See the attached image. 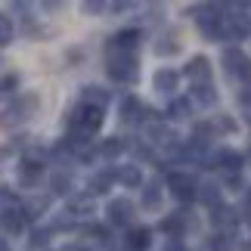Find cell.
<instances>
[{
	"label": "cell",
	"mask_w": 251,
	"mask_h": 251,
	"mask_svg": "<svg viewBox=\"0 0 251 251\" xmlns=\"http://www.w3.org/2000/svg\"><path fill=\"white\" fill-rule=\"evenodd\" d=\"M109 78L118 84H137L140 78V59L133 53H118L109 56Z\"/></svg>",
	"instance_id": "6da1fadb"
},
{
	"label": "cell",
	"mask_w": 251,
	"mask_h": 251,
	"mask_svg": "<svg viewBox=\"0 0 251 251\" xmlns=\"http://www.w3.org/2000/svg\"><path fill=\"white\" fill-rule=\"evenodd\" d=\"M37 105H41V100H37L34 93L19 96V100L9 105V109L0 112V127H9V124H22L25 118H31V115L37 112Z\"/></svg>",
	"instance_id": "7a4b0ae2"
},
{
	"label": "cell",
	"mask_w": 251,
	"mask_h": 251,
	"mask_svg": "<svg viewBox=\"0 0 251 251\" xmlns=\"http://www.w3.org/2000/svg\"><path fill=\"white\" fill-rule=\"evenodd\" d=\"M224 69L233 81H242V84H251V59L239 50V47H229L224 50Z\"/></svg>",
	"instance_id": "3957f363"
},
{
	"label": "cell",
	"mask_w": 251,
	"mask_h": 251,
	"mask_svg": "<svg viewBox=\"0 0 251 251\" xmlns=\"http://www.w3.org/2000/svg\"><path fill=\"white\" fill-rule=\"evenodd\" d=\"M168 189L174 192V199H180V201H192V199H196V180H192L189 174L171 171L168 174Z\"/></svg>",
	"instance_id": "277c9868"
},
{
	"label": "cell",
	"mask_w": 251,
	"mask_h": 251,
	"mask_svg": "<svg viewBox=\"0 0 251 251\" xmlns=\"http://www.w3.org/2000/svg\"><path fill=\"white\" fill-rule=\"evenodd\" d=\"M140 41H143V31L140 28H124V31H118L112 37V47L118 53H133L140 47Z\"/></svg>",
	"instance_id": "5b68a950"
},
{
	"label": "cell",
	"mask_w": 251,
	"mask_h": 251,
	"mask_svg": "<svg viewBox=\"0 0 251 251\" xmlns=\"http://www.w3.org/2000/svg\"><path fill=\"white\" fill-rule=\"evenodd\" d=\"M130 217H133V201L130 199H112L109 201V220L115 226L130 224Z\"/></svg>",
	"instance_id": "8992f818"
},
{
	"label": "cell",
	"mask_w": 251,
	"mask_h": 251,
	"mask_svg": "<svg viewBox=\"0 0 251 251\" xmlns=\"http://www.w3.org/2000/svg\"><path fill=\"white\" fill-rule=\"evenodd\" d=\"M186 78L196 81V84H208V78H211V62L205 59V56H192L189 65H186Z\"/></svg>",
	"instance_id": "52a82bcc"
},
{
	"label": "cell",
	"mask_w": 251,
	"mask_h": 251,
	"mask_svg": "<svg viewBox=\"0 0 251 251\" xmlns=\"http://www.w3.org/2000/svg\"><path fill=\"white\" fill-rule=\"evenodd\" d=\"M0 229L9 236H19L25 229V217H22V211L19 208H6L3 214H0Z\"/></svg>",
	"instance_id": "ba28073f"
},
{
	"label": "cell",
	"mask_w": 251,
	"mask_h": 251,
	"mask_svg": "<svg viewBox=\"0 0 251 251\" xmlns=\"http://www.w3.org/2000/svg\"><path fill=\"white\" fill-rule=\"evenodd\" d=\"M41 174H44L41 161L25 158L22 165H19V183H22V186H34V183H41Z\"/></svg>",
	"instance_id": "9c48e42d"
},
{
	"label": "cell",
	"mask_w": 251,
	"mask_h": 251,
	"mask_svg": "<svg viewBox=\"0 0 251 251\" xmlns=\"http://www.w3.org/2000/svg\"><path fill=\"white\" fill-rule=\"evenodd\" d=\"M251 34V19L248 16H226V37H233V41H242V37Z\"/></svg>",
	"instance_id": "30bf717a"
},
{
	"label": "cell",
	"mask_w": 251,
	"mask_h": 251,
	"mask_svg": "<svg viewBox=\"0 0 251 251\" xmlns=\"http://www.w3.org/2000/svg\"><path fill=\"white\" fill-rule=\"evenodd\" d=\"M146 133H149V143H158V146H174V140H177V133L161 121H152L146 127Z\"/></svg>",
	"instance_id": "8fae6325"
},
{
	"label": "cell",
	"mask_w": 251,
	"mask_h": 251,
	"mask_svg": "<svg viewBox=\"0 0 251 251\" xmlns=\"http://www.w3.org/2000/svg\"><path fill=\"white\" fill-rule=\"evenodd\" d=\"M149 242H152L149 226H133L130 233H127V248H130V251H146Z\"/></svg>",
	"instance_id": "7c38bea8"
},
{
	"label": "cell",
	"mask_w": 251,
	"mask_h": 251,
	"mask_svg": "<svg viewBox=\"0 0 251 251\" xmlns=\"http://www.w3.org/2000/svg\"><path fill=\"white\" fill-rule=\"evenodd\" d=\"M177 84H180V75L174 72V69L155 72V90L158 93H174V90H177Z\"/></svg>",
	"instance_id": "4fadbf2b"
},
{
	"label": "cell",
	"mask_w": 251,
	"mask_h": 251,
	"mask_svg": "<svg viewBox=\"0 0 251 251\" xmlns=\"http://www.w3.org/2000/svg\"><path fill=\"white\" fill-rule=\"evenodd\" d=\"M161 229L171 236V239H183V229H186V214H171L161 220Z\"/></svg>",
	"instance_id": "5bb4252c"
},
{
	"label": "cell",
	"mask_w": 251,
	"mask_h": 251,
	"mask_svg": "<svg viewBox=\"0 0 251 251\" xmlns=\"http://www.w3.org/2000/svg\"><path fill=\"white\" fill-rule=\"evenodd\" d=\"M196 196L205 201L211 211L220 208V186H217V183H205V186H199V189H196Z\"/></svg>",
	"instance_id": "9a60e30c"
},
{
	"label": "cell",
	"mask_w": 251,
	"mask_h": 251,
	"mask_svg": "<svg viewBox=\"0 0 251 251\" xmlns=\"http://www.w3.org/2000/svg\"><path fill=\"white\" fill-rule=\"evenodd\" d=\"M109 102V93L102 87H84V105H93V109H105Z\"/></svg>",
	"instance_id": "2e32d148"
},
{
	"label": "cell",
	"mask_w": 251,
	"mask_h": 251,
	"mask_svg": "<svg viewBox=\"0 0 251 251\" xmlns=\"http://www.w3.org/2000/svg\"><path fill=\"white\" fill-rule=\"evenodd\" d=\"M211 220H214L217 226H236V224H239V214H236V208H226V205H220V208H214V214H211Z\"/></svg>",
	"instance_id": "e0dca14e"
},
{
	"label": "cell",
	"mask_w": 251,
	"mask_h": 251,
	"mask_svg": "<svg viewBox=\"0 0 251 251\" xmlns=\"http://www.w3.org/2000/svg\"><path fill=\"white\" fill-rule=\"evenodd\" d=\"M192 100L201 102V105H214L217 102V90L211 84H196L192 87Z\"/></svg>",
	"instance_id": "ac0fdd59"
},
{
	"label": "cell",
	"mask_w": 251,
	"mask_h": 251,
	"mask_svg": "<svg viewBox=\"0 0 251 251\" xmlns=\"http://www.w3.org/2000/svg\"><path fill=\"white\" fill-rule=\"evenodd\" d=\"M208 248H211V251H233V248H236L233 233H229V229H224V233H214V236H211V242H208Z\"/></svg>",
	"instance_id": "d6986e66"
},
{
	"label": "cell",
	"mask_w": 251,
	"mask_h": 251,
	"mask_svg": "<svg viewBox=\"0 0 251 251\" xmlns=\"http://www.w3.org/2000/svg\"><path fill=\"white\" fill-rule=\"evenodd\" d=\"M50 189L56 192V196H69V192H72V177L65 171H56L50 177Z\"/></svg>",
	"instance_id": "ffe728a7"
},
{
	"label": "cell",
	"mask_w": 251,
	"mask_h": 251,
	"mask_svg": "<svg viewBox=\"0 0 251 251\" xmlns=\"http://www.w3.org/2000/svg\"><path fill=\"white\" fill-rule=\"evenodd\" d=\"M140 112H146V109L140 105V100H124V105H121V118L127 121V124H137V121L143 118Z\"/></svg>",
	"instance_id": "44dd1931"
},
{
	"label": "cell",
	"mask_w": 251,
	"mask_h": 251,
	"mask_svg": "<svg viewBox=\"0 0 251 251\" xmlns=\"http://www.w3.org/2000/svg\"><path fill=\"white\" fill-rule=\"evenodd\" d=\"M124 186H140L143 183V174H140V165H127V168H121L118 174H115Z\"/></svg>",
	"instance_id": "7402d4cb"
},
{
	"label": "cell",
	"mask_w": 251,
	"mask_h": 251,
	"mask_svg": "<svg viewBox=\"0 0 251 251\" xmlns=\"http://www.w3.org/2000/svg\"><path fill=\"white\" fill-rule=\"evenodd\" d=\"M47 208H50V199H31V201H28V205L22 208V217H25V220H28V217L37 220Z\"/></svg>",
	"instance_id": "603a6c76"
},
{
	"label": "cell",
	"mask_w": 251,
	"mask_h": 251,
	"mask_svg": "<svg viewBox=\"0 0 251 251\" xmlns=\"http://www.w3.org/2000/svg\"><path fill=\"white\" fill-rule=\"evenodd\" d=\"M155 53L158 56H174V53H180V41H177V34H168V41H165V37H161V41L155 44Z\"/></svg>",
	"instance_id": "cb8c5ba5"
},
{
	"label": "cell",
	"mask_w": 251,
	"mask_h": 251,
	"mask_svg": "<svg viewBox=\"0 0 251 251\" xmlns=\"http://www.w3.org/2000/svg\"><path fill=\"white\" fill-rule=\"evenodd\" d=\"M158 201H161V189H158V183H149V186L143 189L140 205H143V208H158Z\"/></svg>",
	"instance_id": "d4e9b609"
},
{
	"label": "cell",
	"mask_w": 251,
	"mask_h": 251,
	"mask_svg": "<svg viewBox=\"0 0 251 251\" xmlns=\"http://www.w3.org/2000/svg\"><path fill=\"white\" fill-rule=\"evenodd\" d=\"M124 149H127V146H124V140L112 137V140H105V143H102V158H118Z\"/></svg>",
	"instance_id": "484cf974"
},
{
	"label": "cell",
	"mask_w": 251,
	"mask_h": 251,
	"mask_svg": "<svg viewBox=\"0 0 251 251\" xmlns=\"http://www.w3.org/2000/svg\"><path fill=\"white\" fill-rule=\"evenodd\" d=\"M115 180V171H105V174H96L90 180V192H105L109 189V183Z\"/></svg>",
	"instance_id": "4316f807"
},
{
	"label": "cell",
	"mask_w": 251,
	"mask_h": 251,
	"mask_svg": "<svg viewBox=\"0 0 251 251\" xmlns=\"http://www.w3.org/2000/svg\"><path fill=\"white\" fill-rule=\"evenodd\" d=\"M189 112H192L189 109V100H174L171 109H168V115H171V118H177V121L180 118H189Z\"/></svg>",
	"instance_id": "83f0119b"
},
{
	"label": "cell",
	"mask_w": 251,
	"mask_h": 251,
	"mask_svg": "<svg viewBox=\"0 0 251 251\" xmlns=\"http://www.w3.org/2000/svg\"><path fill=\"white\" fill-rule=\"evenodd\" d=\"M13 41V19L9 16H0V47Z\"/></svg>",
	"instance_id": "f1b7e54d"
},
{
	"label": "cell",
	"mask_w": 251,
	"mask_h": 251,
	"mask_svg": "<svg viewBox=\"0 0 251 251\" xmlns=\"http://www.w3.org/2000/svg\"><path fill=\"white\" fill-rule=\"evenodd\" d=\"M16 87H19V78H16V75H6V78L0 81V93H13Z\"/></svg>",
	"instance_id": "f546056e"
},
{
	"label": "cell",
	"mask_w": 251,
	"mask_h": 251,
	"mask_svg": "<svg viewBox=\"0 0 251 251\" xmlns=\"http://www.w3.org/2000/svg\"><path fill=\"white\" fill-rule=\"evenodd\" d=\"M226 186H229V189H236V192H239V189H245L242 174H229V177H226Z\"/></svg>",
	"instance_id": "4dcf8cb0"
},
{
	"label": "cell",
	"mask_w": 251,
	"mask_h": 251,
	"mask_svg": "<svg viewBox=\"0 0 251 251\" xmlns=\"http://www.w3.org/2000/svg\"><path fill=\"white\" fill-rule=\"evenodd\" d=\"M105 3H100V0H90V3H84V13H102Z\"/></svg>",
	"instance_id": "1f68e13d"
},
{
	"label": "cell",
	"mask_w": 251,
	"mask_h": 251,
	"mask_svg": "<svg viewBox=\"0 0 251 251\" xmlns=\"http://www.w3.org/2000/svg\"><path fill=\"white\" fill-rule=\"evenodd\" d=\"M47 236H50L47 229H37V233L31 236V245H47Z\"/></svg>",
	"instance_id": "d6a6232c"
},
{
	"label": "cell",
	"mask_w": 251,
	"mask_h": 251,
	"mask_svg": "<svg viewBox=\"0 0 251 251\" xmlns=\"http://www.w3.org/2000/svg\"><path fill=\"white\" fill-rule=\"evenodd\" d=\"M165 251H183V239H168Z\"/></svg>",
	"instance_id": "836d02e7"
},
{
	"label": "cell",
	"mask_w": 251,
	"mask_h": 251,
	"mask_svg": "<svg viewBox=\"0 0 251 251\" xmlns=\"http://www.w3.org/2000/svg\"><path fill=\"white\" fill-rule=\"evenodd\" d=\"M0 251H9V242H6V239H0Z\"/></svg>",
	"instance_id": "e575fe53"
},
{
	"label": "cell",
	"mask_w": 251,
	"mask_h": 251,
	"mask_svg": "<svg viewBox=\"0 0 251 251\" xmlns=\"http://www.w3.org/2000/svg\"><path fill=\"white\" fill-rule=\"evenodd\" d=\"M78 251H87V248H78Z\"/></svg>",
	"instance_id": "d590c367"
}]
</instances>
